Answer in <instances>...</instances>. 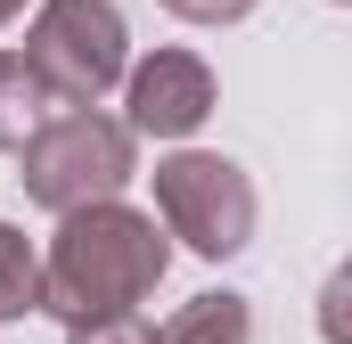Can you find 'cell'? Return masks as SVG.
<instances>
[{
  "instance_id": "6da1fadb",
  "label": "cell",
  "mask_w": 352,
  "mask_h": 344,
  "mask_svg": "<svg viewBox=\"0 0 352 344\" xmlns=\"http://www.w3.org/2000/svg\"><path fill=\"white\" fill-rule=\"evenodd\" d=\"M164 230L156 213H131L123 197H98V205H74L58 213V238H50V262H41V312L82 328V320H107V312H140L164 279Z\"/></svg>"
},
{
  "instance_id": "7a4b0ae2",
  "label": "cell",
  "mask_w": 352,
  "mask_h": 344,
  "mask_svg": "<svg viewBox=\"0 0 352 344\" xmlns=\"http://www.w3.org/2000/svg\"><path fill=\"white\" fill-rule=\"evenodd\" d=\"M131 123H115V115H98V107H66V115H41L33 131H25V197L41 205V213H74V205H98V197H123V180H131Z\"/></svg>"
},
{
  "instance_id": "3957f363",
  "label": "cell",
  "mask_w": 352,
  "mask_h": 344,
  "mask_svg": "<svg viewBox=\"0 0 352 344\" xmlns=\"http://www.w3.org/2000/svg\"><path fill=\"white\" fill-rule=\"evenodd\" d=\"M25 66L58 107H98L131 66V33L115 0H41L33 33H25Z\"/></svg>"
},
{
  "instance_id": "277c9868",
  "label": "cell",
  "mask_w": 352,
  "mask_h": 344,
  "mask_svg": "<svg viewBox=\"0 0 352 344\" xmlns=\"http://www.w3.org/2000/svg\"><path fill=\"white\" fill-rule=\"evenodd\" d=\"M156 213L188 255L230 262L254 238V180L230 164V156H205V148H180L156 164Z\"/></svg>"
},
{
  "instance_id": "5b68a950",
  "label": "cell",
  "mask_w": 352,
  "mask_h": 344,
  "mask_svg": "<svg viewBox=\"0 0 352 344\" xmlns=\"http://www.w3.org/2000/svg\"><path fill=\"white\" fill-rule=\"evenodd\" d=\"M123 74H131V131H148V140H188L213 115V66L197 50H156Z\"/></svg>"
},
{
  "instance_id": "8992f818",
  "label": "cell",
  "mask_w": 352,
  "mask_h": 344,
  "mask_svg": "<svg viewBox=\"0 0 352 344\" xmlns=\"http://www.w3.org/2000/svg\"><path fill=\"white\" fill-rule=\"evenodd\" d=\"M156 344H254V303H246V295H230V287L188 295Z\"/></svg>"
},
{
  "instance_id": "52a82bcc",
  "label": "cell",
  "mask_w": 352,
  "mask_h": 344,
  "mask_svg": "<svg viewBox=\"0 0 352 344\" xmlns=\"http://www.w3.org/2000/svg\"><path fill=\"white\" fill-rule=\"evenodd\" d=\"M50 115V90H41V74L25 66V58H8L0 50V156L8 148H25V131Z\"/></svg>"
},
{
  "instance_id": "ba28073f",
  "label": "cell",
  "mask_w": 352,
  "mask_h": 344,
  "mask_svg": "<svg viewBox=\"0 0 352 344\" xmlns=\"http://www.w3.org/2000/svg\"><path fill=\"white\" fill-rule=\"evenodd\" d=\"M41 312V255L25 246V230L0 222V320H25Z\"/></svg>"
},
{
  "instance_id": "9c48e42d",
  "label": "cell",
  "mask_w": 352,
  "mask_h": 344,
  "mask_svg": "<svg viewBox=\"0 0 352 344\" xmlns=\"http://www.w3.org/2000/svg\"><path fill=\"white\" fill-rule=\"evenodd\" d=\"M66 344H156V328H148L140 312H107V320H82V328H66Z\"/></svg>"
},
{
  "instance_id": "30bf717a",
  "label": "cell",
  "mask_w": 352,
  "mask_h": 344,
  "mask_svg": "<svg viewBox=\"0 0 352 344\" xmlns=\"http://www.w3.org/2000/svg\"><path fill=\"white\" fill-rule=\"evenodd\" d=\"M180 25H238V17H254V0H164Z\"/></svg>"
},
{
  "instance_id": "8fae6325",
  "label": "cell",
  "mask_w": 352,
  "mask_h": 344,
  "mask_svg": "<svg viewBox=\"0 0 352 344\" xmlns=\"http://www.w3.org/2000/svg\"><path fill=\"white\" fill-rule=\"evenodd\" d=\"M16 8H25V0H0V25H8V17H16Z\"/></svg>"
}]
</instances>
